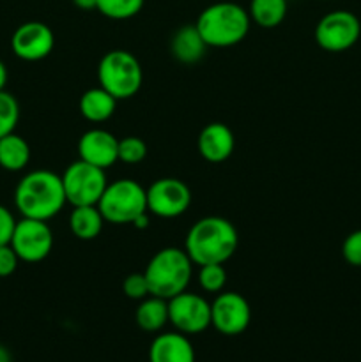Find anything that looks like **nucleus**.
Returning <instances> with one entry per match:
<instances>
[{
	"instance_id": "obj_9",
	"label": "nucleus",
	"mask_w": 361,
	"mask_h": 362,
	"mask_svg": "<svg viewBox=\"0 0 361 362\" xmlns=\"http://www.w3.org/2000/svg\"><path fill=\"white\" fill-rule=\"evenodd\" d=\"M9 244L21 262L38 264L52 253L53 232L46 221L21 218L20 221H16V228Z\"/></svg>"
},
{
	"instance_id": "obj_20",
	"label": "nucleus",
	"mask_w": 361,
	"mask_h": 362,
	"mask_svg": "<svg viewBox=\"0 0 361 362\" xmlns=\"http://www.w3.org/2000/svg\"><path fill=\"white\" fill-rule=\"evenodd\" d=\"M137 325L145 332H158L168 324V300L149 296L140 300L134 313Z\"/></svg>"
},
{
	"instance_id": "obj_5",
	"label": "nucleus",
	"mask_w": 361,
	"mask_h": 362,
	"mask_svg": "<svg viewBox=\"0 0 361 362\" xmlns=\"http://www.w3.org/2000/svg\"><path fill=\"white\" fill-rule=\"evenodd\" d=\"M98 80L99 87L120 101L133 98L140 90L144 71L133 53L126 49H112L99 60Z\"/></svg>"
},
{
	"instance_id": "obj_19",
	"label": "nucleus",
	"mask_w": 361,
	"mask_h": 362,
	"mask_svg": "<svg viewBox=\"0 0 361 362\" xmlns=\"http://www.w3.org/2000/svg\"><path fill=\"white\" fill-rule=\"evenodd\" d=\"M105 218L98 205H80L73 207L69 216V228L73 235L80 240H94L101 233Z\"/></svg>"
},
{
	"instance_id": "obj_22",
	"label": "nucleus",
	"mask_w": 361,
	"mask_h": 362,
	"mask_svg": "<svg viewBox=\"0 0 361 362\" xmlns=\"http://www.w3.org/2000/svg\"><path fill=\"white\" fill-rule=\"evenodd\" d=\"M287 0H250L248 14L260 28H276L287 16Z\"/></svg>"
},
{
	"instance_id": "obj_8",
	"label": "nucleus",
	"mask_w": 361,
	"mask_h": 362,
	"mask_svg": "<svg viewBox=\"0 0 361 362\" xmlns=\"http://www.w3.org/2000/svg\"><path fill=\"white\" fill-rule=\"evenodd\" d=\"M360 37L361 21L350 11H331L315 25V42L329 53H340L353 48Z\"/></svg>"
},
{
	"instance_id": "obj_34",
	"label": "nucleus",
	"mask_w": 361,
	"mask_h": 362,
	"mask_svg": "<svg viewBox=\"0 0 361 362\" xmlns=\"http://www.w3.org/2000/svg\"><path fill=\"white\" fill-rule=\"evenodd\" d=\"M0 362H13V356L4 345H0Z\"/></svg>"
},
{
	"instance_id": "obj_4",
	"label": "nucleus",
	"mask_w": 361,
	"mask_h": 362,
	"mask_svg": "<svg viewBox=\"0 0 361 362\" xmlns=\"http://www.w3.org/2000/svg\"><path fill=\"white\" fill-rule=\"evenodd\" d=\"M144 274L151 296L170 300L186 292L193 276V262L180 247H163L149 260Z\"/></svg>"
},
{
	"instance_id": "obj_31",
	"label": "nucleus",
	"mask_w": 361,
	"mask_h": 362,
	"mask_svg": "<svg viewBox=\"0 0 361 362\" xmlns=\"http://www.w3.org/2000/svg\"><path fill=\"white\" fill-rule=\"evenodd\" d=\"M73 4L81 11H92L98 7V0H73Z\"/></svg>"
},
{
	"instance_id": "obj_28",
	"label": "nucleus",
	"mask_w": 361,
	"mask_h": 362,
	"mask_svg": "<svg viewBox=\"0 0 361 362\" xmlns=\"http://www.w3.org/2000/svg\"><path fill=\"white\" fill-rule=\"evenodd\" d=\"M343 260L353 267H361V230L349 233L342 244Z\"/></svg>"
},
{
	"instance_id": "obj_12",
	"label": "nucleus",
	"mask_w": 361,
	"mask_h": 362,
	"mask_svg": "<svg viewBox=\"0 0 361 362\" xmlns=\"http://www.w3.org/2000/svg\"><path fill=\"white\" fill-rule=\"evenodd\" d=\"M251 322V308L237 292L218 293L211 303V325L223 336L243 334Z\"/></svg>"
},
{
	"instance_id": "obj_23",
	"label": "nucleus",
	"mask_w": 361,
	"mask_h": 362,
	"mask_svg": "<svg viewBox=\"0 0 361 362\" xmlns=\"http://www.w3.org/2000/svg\"><path fill=\"white\" fill-rule=\"evenodd\" d=\"M145 0H98L96 9L110 20H130L137 16Z\"/></svg>"
},
{
	"instance_id": "obj_32",
	"label": "nucleus",
	"mask_w": 361,
	"mask_h": 362,
	"mask_svg": "<svg viewBox=\"0 0 361 362\" xmlns=\"http://www.w3.org/2000/svg\"><path fill=\"white\" fill-rule=\"evenodd\" d=\"M131 225H133L137 230H145V228H147V226H149V211L144 212V214L138 216V218L134 219V221L131 223Z\"/></svg>"
},
{
	"instance_id": "obj_33",
	"label": "nucleus",
	"mask_w": 361,
	"mask_h": 362,
	"mask_svg": "<svg viewBox=\"0 0 361 362\" xmlns=\"http://www.w3.org/2000/svg\"><path fill=\"white\" fill-rule=\"evenodd\" d=\"M6 83H7V67L6 64L0 60V90H4Z\"/></svg>"
},
{
	"instance_id": "obj_29",
	"label": "nucleus",
	"mask_w": 361,
	"mask_h": 362,
	"mask_svg": "<svg viewBox=\"0 0 361 362\" xmlns=\"http://www.w3.org/2000/svg\"><path fill=\"white\" fill-rule=\"evenodd\" d=\"M18 264H20V258L14 253L11 244L0 246V278H7V276L14 274V271L18 269Z\"/></svg>"
},
{
	"instance_id": "obj_21",
	"label": "nucleus",
	"mask_w": 361,
	"mask_h": 362,
	"mask_svg": "<svg viewBox=\"0 0 361 362\" xmlns=\"http://www.w3.org/2000/svg\"><path fill=\"white\" fill-rule=\"evenodd\" d=\"M30 161V147L20 134L11 133L0 138V166L7 172H21Z\"/></svg>"
},
{
	"instance_id": "obj_16",
	"label": "nucleus",
	"mask_w": 361,
	"mask_h": 362,
	"mask_svg": "<svg viewBox=\"0 0 361 362\" xmlns=\"http://www.w3.org/2000/svg\"><path fill=\"white\" fill-rule=\"evenodd\" d=\"M149 362H195V349L183 332H163L151 343Z\"/></svg>"
},
{
	"instance_id": "obj_27",
	"label": "nucleus",
	"mask_w": 361,
	"mask_h": 362,
	"mask_svg": "<svg viewBox=\"0 0 361 362\" xmlns=\"http://www.w3.org/2000/svg\"><path fill=\"white\" fill-rule=\"evenodd\" d=\"M122 292L124 296L133 300H142L151 296L147 278H145L144 272H133V274L126 276L122 281Z\"/></svg>"
},
{
	"instance_id": "obj_15",
	"label": "nucleus",
	"mask_w": 361,
	"mask_h": 362,
	"mask_svg": "<svg viewBox=\"0 0 361 362\" xmlns=\"http://www.w3.org/2000/svg\"><path fill=\"white\" fill-rule=\"evenodd\" d=\"M236 138L232 129L223 122L207 124L198 134V152L209 163H223L232 156Z\"/></svg>"
},
{
	"instance_id": "obj_13",
	"label": "nucleus",
	"mask_w": 361,
	"mask_h": 362,
	"mask_svg": "<svg viewBox=\"0 0 361 362\" xmlns=\"http://www.w3.org/2000/svg\"><path fill=\"white\" fill-rule=\"evenodd\" d=\"M55 35L53 30L42 21H27L14 30L11 37L13 53L27 62H38L46 59L53 52Z\"/></svg>"
},
{
	"instance_id": "obj_18",
	"label": "nucleus",
	"mask_w": 361,
	"mask_h": 362,
	"mask_svg": "<svg viewBox=\"0 0 361 362\" xmlns=\"http://www.w3.org/2000/svg\"><path fill=\"white\" fill-rule=\"evenodd\" d=\"M117 99L103 87L88 88L80 98V113L88 122H105L115 113Z\"/></svg>"
},
{
	"instance_id": "obj_14",
	"label": "nucleus",
	"mask_w": 361,
	"mask_h": 362,
	"mask_svg": "<svg viewBox=\"0 0 361 362\" xmlns=\"http://www.w3.org/2000/svg\"><path fill=\"white\" fill-rule=\"evenodd\" d=\"M81 161L98 168H110L119 161V140L106 129H88L78 140Z\"/></svg>"
},
{
	"instance_id": "obj_6",
	"label": "nucleus",
	"mask_w": 361,
	"mask_h": 362,
	"mask_svg": "<svg viewBox=\"0 0 361 362\" xmlns=\"http://www.w3.org/2000/svg\"><path fill=\"white\" fill-rule=\"evenodd\" d=\"M98 209L105 221L112 225H131L138 216L147 212V189L133 179L110 182L99 198Z\"/></svg>"
},
{
	"instance_id": "obj_30",
	"label": "nucleus",
	"mask_w": 361,
	"mask_h": 362,
	"mask_svg": "<svg viewBox=\"0 0 361 362\" xmlns=\"http://www.w3.org/2000/svg\"><path fill=\"white\" fill-rule=\"evenodd\" d=\"M14 228H16V219H14L13 212L0 205V246L11 243Z\"/></svg>"
},
{
	"instance_id": "obj_10",
	"label": "nucleus",
	"mask_w": 361,
	"mask_h": 362,
	"mask_svg": "<svg viewBox=\"0 0 361 362\" xmlns=\"http://www.w3.org/2000/svg\"><path fill=\"white\" fill-rule=\"evenodd\" d=\"M168 322L183 334H200L211 325V304L197 293H179L168 300Z\"/></svg>"
},
{
	"instance_id": "obj_1",
	"label": "nucleus",
	"mask_w": 361,
	"mask_h": 362,
	"mask_svg": "<svg viewBox=\"0 0 361 362\" xmlns=\"http://www.w3.org/2000/svg\"><path fill=\"white\" fill-rule=\"evenodd\" d=\"M239 233L236 226L219 216H207L195 223L186 235L184 251L193 265L225 264L237 251Z\"/></svg>"
},
{
	"instance_id": "obj_2",
	"label": "nucleus",
	"mask_w": 361,
	"mask_h": 362,
	"mask_svg": "<svg viewBox=\"0 0 361 362\" xmlns=\"http://www.w3.org/2000/svg\"><path fill=\"white\" fill-rule=\"evenodd\" d=\"M66 204L62 175L50 170L27 173L14 191V205L23 218L48 221L55 218Z\"/></svg>"
},
{
	"instance_id": "obj_7",
	"label": "nucleus",
	"mask_w": 361,
	"mask_h": 362,
	"mask_svg": "<svg viewBox=\"0 0 361 362\" xmlns=\"http://www.w3.org/2000/svg\"><path fill=\"white\" fill-rule=\"evenodd\" d=\"M62 184L67 204L80 207V205H98L99 198L108 186V180L105 170L78 159L71 163L62 173Z\"/></svg>"
},
{
	"instance_id": "obj_11",
	"label": "nucleus",
	"mask_w": 361,
	"mask_h": 362,
	"mask_svg": "<svg viewBox=\"0 0 361 362\" xmlns=\"http://www.w3.org/2000/svg\"><path fill=\"white\" fill-rule=\"evenodd\" d=\"M191 191L183 180L165 177L152 182L147 189V211L158 218L172 219L190 209Z\"/></svg>"
},
{
	"instance_id": "obj_17",
	"label": "nucleus",
	"mask_w": 361,
	"mask_h": 362,
	"mask_svg": "<svg viewBox=\"0 0 361 362\" xmlns=\"http://www.w3.org/2000/svg\"><path fill=\"white\" fill-rule=\"evenodd\" d=\"M170 49L173 59L180 64H195L204 57L207 45L195 25H184L172 35Z\"/></svg>"
},
{
	"instance_id": "obj_3",
	"label": "nucleus",
	"mask_w": 361,
	"mask_h": 362,
	"mask_svg": "<svg viewBox=\"0 0 361 362\" xmlns=\"http://www.w3.org/2000/svg\"><path fill=\"white\" fill-rule=\"evenodd\" d=\"M250 25L251 18L243 6L236 2H216L198 14L195 27L207 46L230 48L246 37Z\"/></svg>"
},
{
	"instance_id": "obj_25",
	"label": "nucleus",
	"mask_w": 361,
	"mask_h": 362,
	"mask_svg": "<svg viewBox=\"0 0 361 362\" xmlns=\"http://www.w3.org/2000/svg\"><path fill=\"white\" fill-rule=\"evenodd\" d=\"M198 283L207 293H219L227 283V271L223 264L202 265L198 271Z\"/></svg>"
},
{
	"instance_id": "obj_24",
	"label": "nucleus",
	"mask_w": 361,
	"mask_h": 362,
	"mask_svg": "<svg viewBox=\"0 0 361 362\" xmlns=\"http://www.w3.org/2000/svg\"><path fill=\"white\" fill-rule=\"evenodd\" d=\"M20 120V105L16 98L6 90H0V138L14 133Z\"/></svg>"
},
{
	"instance_id": "obj_26",
	"label": "nucleus",
	"mask_w": 361,
	"mask_h": 362,
	"mask_svg": "<svg viewBox=\"0 0 361 362\" xmlns=\"http://www.w3.org/2000/svg\"><path fill=\"white\" fill-rule=\"evenodd\" d=\"M147 156V145L138 136H126L119 140V161L127 165H137L142 163Z\"/></svg>"
}]
</instances>
